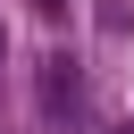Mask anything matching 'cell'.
Segmentation results:
<instances>
[{
	"label": "cell",
	"mask_w": 134,
	"mask_h": 134,
	"mask_svg": "<svg viewBox=\"0 0 134 134\" xmlns=\"http://www.w3.org/2000/svg\"><path fill=\"white\" fill-rule=\"evenodd\" d=\"M126 134H134V126H126Z\"/></svg>",
	"instance_id": "2"
},
{
	"label": "cell",
	"mask_w": 134,
	"mask_h": 134,
	"mask_svg": "<svg viewBox=\"0 0 134 134\" xmlns=\"http://www.w3.org/2000/svg\"><path fill=\"white\" fill-rule=\"evenodd\" d=\"M67 100H75V59H42V109L59 117Z\"/></svg>",
	"instance_id": "1"
}]
</instances>
